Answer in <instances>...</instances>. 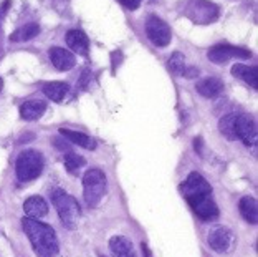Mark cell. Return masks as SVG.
Listing matches in <instances>:
<instances>
[{
  "mask_svg": "<svg viewBox=\"0 0 258 257\" xmlns=\"http://www.w3.org/2000/svg\"><path fill=\"white\" fill-rule=\"evenodd\" d=\"M180 191L187 202L202 221H215L219 218V206L212 197V186L202 174L190 173L180 184Z\"/></svg>",
  "mask_w": 258,
  "mask_h": 257,
  "instance_id": "obj_1",
  "label": "cell"
},
{
  "mask_svg": "<svg viewBox=\"0 0 258 257\" xmlns=\"http://www.w3.org/2000/svg\"><path fill=\"white\" fill-rule=\"evenodd\" d=\"M22 227L38 257H58L60 244H58V237L53 227L42 223L40 219L32 218H23Z\"/></svg>",
  "mask_w": 258,
  "mask_h": 257,
  "instance_id": "obj_2",
  "label": "cell"
},
{
  "mask_svg": "<svg viewBox=\"0 0 258 257\" xmlns=\"http://www.w3.org/2000/svg\"><path fill=\"white\" fill-rule=\"evenodd\" d=\"M108 192V179L101 169H90L83 176V196L90 208H98Z\"/></svg>",
  "mask_w": 258,
  "mask_h": 257,
  "instance_id": "obj_3",
  "label": "cell"
},
{
  "mask_svg": "<svg viewBox=\"0 0 258 257\" xmlns=\"http://www.w3.org/2000/svg\"><path fill=\"white\" fill-rule=\"evenodd\" d=\"M55 204V209L58 216H60L61 223L64 227L68 229H76L80 223V216H81V209L78 201L75 199L73 196H70L68 192H64L63 189H56L53 191V196H51Z\"/></svg>",
  "mask_w": 258,
  "mask_h": 257,
  "instance_id": "obj_4",
  "label": "cell"
},
{
  "mask_svg": "<svg viewBox=\"0 0 258 257\" xmlns=\"http://www.w3.org/2000/svg\"><path fill=\"white\" fill-rule=\"evenodd\" d=\"M43 171V155L37 149H25L17 158L15 173L22 183L37 179Z\"/></svg>",
  "mask_w": 258,
  "mask_h": 257,
  "instance_id": "obj_5",
  "label": "cell"
},
{
  "mask_svg": "<svg viewBox=\"0 0 258 257\" xmlns=\"http://www.w3.org/2000/svg\"><path fill=\"white\" fill-rule=\"evenodd\" d=\"M207 242L215 252L230 254L237 246V237L227 226H214L207 234Z\"/></svg>",
  "mask_w": 258,
  "mask_h": 257,
  "instance_id": "obj_6",
  "label": "cell"
},
{
  "mask_svg": "<svg viewBox=\"0 0 258 257\" xmlns=\"http://www.w3.org/2000/svg\"><path fill=\"white\" fill-rule=\"evenodd\" d=\"M185 12L192 22L201 23V25H207L219 19V7L209 0H190Z\"/></svg>",
  "mask_w": 258,
  "mask_h": 257,
  "instance_id": "obj_7",
  "label": "cell"
},
{
  "mask_svg": "<svg viewBox=\"0 0 258 257\" xmlns=\"http://www.w3.org/2000/svg\"><path fill=\"white\" fill-rule=\"evenodd\" d=\"M146 33H148V38L152 42V45L156 46H167L172 38L169 25L156 15H151L146 20Z\"/></svg>",
  "mask_w": 258,
  "mask_h": 257,
  "instance_id": "obj_8",
  "label": "cell"
},
{
  "mask_svg": "<svg viewBox=\"0 0 258 257\" xmlns=\"http://www.w3.org/2000/svg\"><path fill=\"white\" fill-rule=\"evenodd\" d=\"M207 58L214 63H225L228 60H232V58H237V60H248V58H251V52L240 48V46L220 43V45H214L212 48L209 50Z\"/></svg>",
  "mask_w": 258,
  "mask_h": 257,
  "instance_id": "obj_9",
  "label": "cell"
},
{
  "mask_svg": "<svg viewBox=\"0 0 258 257\" xmlns=\"http://www.w3.org/2000/svg\"><path fill=\"white\" fill-rule=\"evenodd\" d=\"M237 139H242L245 146L255 148L256 144V125L250 115H237L235 118Z\"/></svg>",
  "mask_w": 258,
  "mask_h": 257,
  "instance_id": "obj_10",
  "label": "cell"
},
{
  "mask_svg": "<svg viewBox=\"0 0 258 257\" xmlns=\"http://www.w3.org/2000/svg\"><path fill=\"white\" fill-rule=\"evenodd\" d=\"M50 60L58 72H68L75 67V55L72 52L61 48V46H53L50 48Z\"/></svg>",
  "mask_w": 258,
  "mask_h": 257,
  "instance_id": "obj_11",
  "label": "cell"
},
{
  "mask_svg": "<svg viewBox=\"0 0 258 257\" xmlns=\"http://www.w3.org/2000/svg\"><path fill=\"white\" fill-rule=\"evenodd\" d=\"M196 90L204 98H217L224 91V83L217 77H207L197 81Z\"/></svg>",
  "mask_w": 258,
  "mask_h": 257,
  "instance_id": "obj_12",
  "label": "cell"
},
{
  "mask_svg": "<svg viewBox=\"0 0 258 257\" xmlns=\"http://www.w3.org/2000/svg\"><path fill=\"white\" fill-rule=\"evenodd\" d=\"M23 211H25L27 218L42 219L48 214V204L42 196H30L23 204Z\"/></svg>",
  "mask_w": 258,
  "mask_h": 257,
  "instance_id": "obj_13",
  "label": "cell"
},
{
  "mask_svg": "<svg viewBox=\"0 0 258 257\" xmlns=\"http://www.w3.org/2000/svg\"><path fill=\"white\" fill-rule=\"evenodd\" d=\"M109 250L113 257H136L133 242L124 236H114L109 239Z\"/></svg>",
  "mask_w": 258,
  "mask_h": 257,
  "instance_id": "obj_14",
  "label": "cell"
},
{
  "mask_svg": "<svg viewBox=\"0 0 258 257\" xmlns=\"http://www.w3.org/2000/svg\"><path fill=\"white\" fill-rule=\"evenodd\" d=\"M67 43L75 54L81 57H86L88 52H90V40L81 30H70L67 33Z\"/></svg>",
  "mask_w": 258,
  "mask_h": 257,
  "instance_id": "obj_15",
  "label": "cell"
},
{
  "mask_svg": "<svg viewBox=\"0 0 258 257\" xmlns=\"http://www.w3.org/2000/svg\"><path fill=\"white\" fill-rule=\"evenodd\" d=\"M46 110V103L42 100H28L25 103H22L20 107V116L25 121H37L38 118H42Z\"/></svg>",
  "mask_w": 258,
  "mask_h": 257,
  "instance_id": "obj_16",
  "label": "cell"
},
{
  "mask_svg": "<svg viewBox=\"0 0 258 257\" xmlns=\"http://www.w3.org/2000/svg\"><path fill=\"white\" fill-rule=\"evenodd\" d=\"M238 211L248 224L258 223V204L253 196H245L238 202Z\"/></svg>",
  "mask_w": 258,
  "mask_h": 257,
  "instance_id": "obj_17",
  "label": "cell"
},
{
  "mask_svg": "<svg viewBox=\"0 0 258 257\" xmlns=\"http://www.w3.org/2000/svg\"><path fill=\"white\" fill-rule=\"evenodd\" d=\"M232 75L240 78V80H243L245 83L251 86V88H258V70H256V67L237 63V65L232 67Z\"/></svg>",
  "mask_w": 258,
  "mask_h": 257,
  "instance_id": "obj_18",
  "label": "cell"
},
{
  "mask_svg": "<svg viewBox=\"0 0 258 257\" xmlns=\"http://www.w3.org/2000/svg\"><path fill=\"white\" fill-rule=\"evenodd\" d=\"M61 136L67 138L68 141H72L76 146H81L85 149H95L96 148V141L88 134L81 133V131H75V130H68V128H61L60 130Z\"/></svg>",
  "mask_w": 258,
  "mask_h": 257,
  "instance_id": "obj_19",
  "label": "cell"
},
{
  "mask_svg": "<svg viewBox=\"0 0 258 257\" xmlns=\"http://www.w3.org/2000/svg\"><path fill=\"white\" fill-rule=\"evenodd\" d=\"M40 33V27L38 23H27V25L19 27L15 32L10 33L9 40L14 43H20V42H28V40L35 38Z\"/></svg>",
  "mask_w": 258,
  "mask_h": 257,
  "instance_id": "obj_20",
  "label": "cell"
},
{
  "mask_svg": "<svg viewBox=\"0 0 258 257\" xmlns=\"http://www.w3.org/2000/svg\"><path fill=\"white\" fill-rule=\"evenodd\" d=\"M68 91L70 86L67 83H61V81H50V83L43 85V93L55 103L63 101L64 96L68 95Z\"/></svg>",
  "mask_w": 258,
  "mask_h": 257,
  "instance_id": "obj_21",
  "label": "cell"
},
{
  "mask_svg": "<svg viewBox=\"0 0 258 257\" xmlns=\"http://www.w3.org/2000/svg\"><path fill=\"white\" fill-rule=\"evenodd\" d=\"M235 118H237V113H230V115L222 116L220 121H219V130H220V133L224 134L227 139H230V141H235V139H237Z\"/></svg>",
  "mask_w": 258,
  "mask_h": 257,
  "instance_id": "obj_22",
  "label": "cell"
},
{
  "mask_svg": "<svg viewBox=\"0 0 258 257\" xmlns=\"http://www.w3.org/2000/svg\"><path fill=\"white\" fill-rule=\"evenodd\" d=\"M167 68H169V72L174 73V75H177V77L184 75V70L187 68L185 67V58H184V55L180 54V52H175V54L171 58H169Z\"/></svg>",
  "mask_w": 258,
  "mask_h": 257,
  "instance_id": "obj_23",
  "label": "cell"
},
{
  "mask_svg": "<svg viewBox=\"0 0 258 257\" xmlns=\"http://www.w3.org/2000/svg\"><path fill=\"white\" fill-rule=\"evenodd\" d=\"M85 163H86L85 158L80 156V155H76V153H68V155H64V158H63L64 168H67L72 174H75L80 168H83Z\"/></svg>",
  "mask_w": 258,
  "mask_h": 257,
  "instance_id": "obj_24",
  "label": "cell"
},
{
  "mask_svg": "<svg viewBox=\"0 0 258 257\" xmlns=\"http://www.w3.org/2000/svg\"><path fill=\"white\" fill-rule=\"evenodd\" d=\"M119 4L124 5L129 10H136L139 9V0H119Z\"/></svg>",
  "mask_w": 258,
  "mask_h": 257,
  "instance_id": "obj_25",
  "label": "cell"
},
{
  "mask_svg": "<svg viewBox=\"0 0 258 257\" xmlns=\"http://www.w3.org/2000/svg\"><path fill=\"white\" fill-rule=\"evenodd\" d=\"M90 80H91V72L90 70H85L83 75H81V81H80V85H81V88H86L88 83H90Z\"/></svg>",
  "mask_w": 258,
  "mask_h": 257,
  "instance_id": "obj_26",
  "label": "cell"
},
{
  "mask_svg": "<svg viewBox=\"0 0 258 257\" xmlns=\"http://www.w3.org/2000/svg\"><path fill=\"white\" fill-rule=\"evenodd\" d=\"M184 75L185 77H189V78H192V77H197L199 75V68H192V70H184Z\"/></svg>",
  "mask_w": 258,
  "mask_h": 257,
  "instance_id": "obj_27",
  "label": "cell"
},
{
  "mask_svg": "<svg viewBox=\"0 0 258 257\" xmlns=\"http://www.w3.org/2000/svg\"><path fill=\"white\" fill-rule=\"evenodd\" d=\"M141 249H143V255H144V257H152L151 249L148 247V244H146V242L141 244Z\"/></svg>",
  "mask_w": 258,
  "mask_h": 257,
  "instance_id": "obj_28",
  "label": "cell"
},
{
  "mask_svg": "<svg viewBox=\"0 0 258 257\" xmlns=\"http://www.w3.org/2000/svg\"><path fill=\"white\" fill-rule=\"evenodd\" d=\"M0 90H2V78H0Z\"/></svg>",
  "mask_w": 258,
  "mask_h": 257,
  "instance_id": "obj_29",
  "label": "cell"
}]
</instances>
